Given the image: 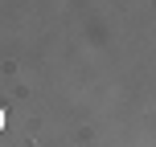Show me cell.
<instances>
[{
	"mask_svg": "<svg viewBox=\"0 0 156 147\" xmlns=\"http://www.w3.org/2000/svg\"><path fill=\"white\" fill-rule=\"evenodd\" d=\"M0 127H4V115H0Z\"/></svg>",
	"mask_w": 156,
	"mask_h": 147,
	"instance_id": "cell-1",
	"label": "cell"
}]
</instances>
